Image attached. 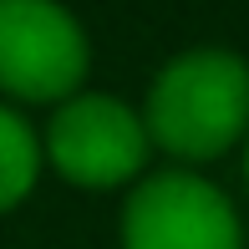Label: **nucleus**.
Masks as SVG:
<instances>
[{
	"instance_id": "obj_5",
	"label": "nucleus",
	"mask_w": 249,
	"mask_h": 249,
	"mask_svg": "<svg viewBox=\"0 0 249 249\" xmlns=\"http://www.w3.org/2000/svg\"><path fill=\"white\" fill-rule=\"evenodd\" d=\"M36 173H41V142L31 122L20 112L0 107V213L16 209L36 188Z\"/></svg>"
},
{
	"instance_id": "obj_4",
	"label": "nucleus",
	"mask_w": 249,
	"mask_h": 249,
	"mask_svg": "<svg viewBox=\"0 0 249 249\" xmlns=\"http://www.w3.org/2000/svg\"><path fill=\"white\" fill-rule=\"evenodd\" d=\"M148 122L117 97H71L51 117L46 153L82 188H117L148 163Z\"/></svg>"
},
{
	"instance_id": "obj_1",
	"label": "nucleus",
	"mask_w": 249,
	"mask_h": 249,
	"mask_svg": "<svg viewBox=\"0 0 249 249\" xmlns=\"http://www.w3.org/2000/svg\"><path fill=\"white\" fill-rule=\"evenodd\" d=\"M148 138L173 158H219L249 132V61L234 51H188L148 92Z\"/></svg>"
},
{
	"instance_id": "obj_6",
	"label": "nucleus",
	"mask_w": 249,
	"mask_h": 249,
	"mask_svg": "<svg viewBox=\"0 0 249 249\" xmlns=\"http://www.w3.org/2000/svg\"><path fill=\"white\" fill-rule=\"evenodd\" d=\"M244 173H249V163H244Z\"/></svg>"
},
{
	"instance_id": "obj_3",
	"label": "nucleus",
	"mask_w": 249,
	"mask_h": 249,
	"mask_svg": "<svg viewBox=\"0 0 249 249\" xmlns=\"http://www.w3.org/2000/svg\"><path fill=\"white\" fill-rule=\"evenodd\" d=\"M122 249H244L234 203L198 173H158L122 209Z\"/></svg>"
},
{
	"instance_id": "obj_2",
	"label": "nucleus",
	"mask_w": 249,
	"mask_h": 249,
	"mask_svg": "<svg viewBox=\"0 0 249 249\" xmlns=\"http://www.w3.org/2000/svg\"><path fill=\"white\" fill-rule=\"evenodd\" d=\"M87 31L46 0H0V87L26 102H56L82 87Z\"/></svg>"
}]
</instances>
